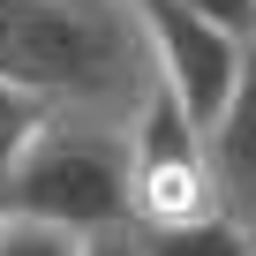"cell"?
Segmentation results:
<instances>
[{
  "mask_svg": "<svg viewBox=\"0 0 256 256\" xmlns=\"http://www.w3.org/2000/svg\"><path fill=\"white\" fill-rule=\"evenodd\" d=\"M181 16H196L204 30L234 38V46H256V0H174Z\"/></svg>",
  "mask_w": 256,
  "mask_h": 256,
  "instance_id": "cell-8",
  "label": "cell"
},
{
  "mask_svg": "<svg viewBox=\"0 0 256 256\" xmlns=\"http://www.w3.org/2000/svg\"><path fill=\"white\" fill-rule=\"evenodd\" d=\"M204 158H211V196H218V211H226L241 234H256V46H248V60H241V83H234L226 113L211 120V136H204Z\"/></svg>",
  "mask_w": 256,
  "mask_h": 256,
  "instance_id": "cell-5",
  "label": "cell"
},
{
  "mask_svg": "<svg viewBox=\"0 0 256 256\" xmlns=\"http://www.w3.org/2000/svg\"><path fill=\"white\" fill-rule=\"evenodd\" d=\"M0 256H83L76 234L46 226V218H16V211H0Z\"/></svg>",
  "mask_w": 256,
  "mask_h": 256,
  "instance_id": "cell-7",
  "label": "cell"
},
{
  "mask_svg": "<svg viewBox=\"0 0 256 256\" xmlns=\"http://www.w3.org/2000/svg\"><path fill=\"white\" fill-rule=\"evenodd\" d=\"M0 83L46 113L128 128L158 98L144 0H0Z\"/></svg>",
  "mask_w": 256,
  "mask_h": 256,
  "instance_id": "cell-1",
  "label": "cell"
},
{
  "mask_svg": "<svg viewBox=\"0 0 256 256\" xmlns=\"http://www.w3.org/2000/svg\"><path fill=\"white\" fill-rule=\"evenodd\" d=\"M0 211L46 218L76 241L128 226V128H106L83 113H46L0 174Z\"/></svg>",
  "mask_w": 256,
  "mask_h": 256,
  "instance_id": "cell-2",
  "label": "cell"
},
{
  "mask_svg": "<svg viewBox=\"0 0 256 256\" xmlns=\"http://www.w3.org/2000/svg\"><path fill=\"white\" fill-rule=\"evenodd\" d=\"M46 120V106L38 98H23V90H8V83H0V174H8V158L30 144V128Z\"/></svg>",
  "mask_w": 256,
  "mask_h": 256,
  "instance_id": "cell-9",
  "label": "cell"
},
{
  "mask_svg": "<svg viewBox=\"0 0 256 256\" xmlns=\"http://www.w3.org/2000/svg\"><path fill=\"white\" fill-rule=\"evenodd\" d=\"M83 256H136V234H128V226H106V234L83 241Z\"/></svg>",
  "mask_w": 256,
  "mask_h": 256,
  "instance_id": "cell-10",
  "label": "cell"
},
{
  "mask_svg": "<svg viewBox=\"0 0 256 256\" xmlns=\"http://www.w3.org/2000/svg\"><path fill=\"white\" fill-rule=\"evenodd\" d=\"M211 158H204V128L158 90L136 120H128V226H188L211 218Z\"/></svg>",
  "mask_w": 256,
  "mask_h": 256,
  "instance_id": "cell-3",
  "label": "cell"
},
{
  "mask_svg": "<svg viewBox=\"0 0 256 256\" xmlns=\"http://www.w3.org/2000/svg\"><path fill=\"white\" fill-rule=\"evenodd\" d=\"M128 234H136V226H128ZM136 256H256V234H241L226 211H211V218H188V226L136 234Z\"/></svg>",
  "mask_w": 256,
  "mask_h": 256,
  "instance_id": "cell-6",
  "label": "cell"
},
{
  "mask_svg": "<svg viewBox=\"0 0 256 256\" xmlns=\"http://www.w3.org/2000/svg\"><path fill=\"white\" fill-rule=\"evenodd\" d=\"M144 38H151V68H158V90L211 136V120L226 113L234 83H241V60L248 46L204 30L196 16H181L174 0H144Z\"/></svg>",
  "mask_w": 256,
  "mask_h": 256,
  "instance_id": "cell-4",
  "label": "cell"
}]
</instances>
